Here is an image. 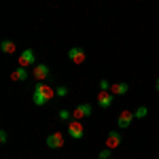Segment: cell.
Here are the masks:
<instances>
[{
  "instance_id": "cell-1",
  "label": "cell",
  "mask_w": 159,
  "mask_h": 159,
  "mask_svg": "<svg viewBox=\"0 0 159 159\" xmlns=\"http://www.w3.org/2000/svg\"><path fill=\"white\" fill-rule=\"evenodd\" d=\"M53 98H57V96H55V87L49 85V83H45V81H36L34 91H32V102H34L36 106H45V104L51 102Z\"/></svg>"
},
{
  "instance_id": "cell-2",
  "label": "cell",
  "mask_w": 159,
  "mask_h": 159,
  "mask_svg": "<svg viewBox=\"0 0 159 159\" xmlns=\"http://www.w3.org/2000/svg\"><path fill=\"white\" fill-rule=\"evenodd\" d=\"M68 136L72 138V140H81L83 136H85V127H83V123L81 121H76V119H72V121L68 123Z\"/></svg>"
},
{
  "instance_id": "cell-3",
  "label": "cell",
  "mask_w": 159,
  "mask_h": 159,
  "mask_svg": "<svg viewBox=\"0 0 159 159\" xmlns=\"http://www.w3.org/2000/svg\"><path fill=\"white\" fill-rule=\"evenodd\" d=\"M30 64H36V53H34V49H24L19 53V57H17V66L28 68Z\"/></svg>"
},
{
  "instance_id": "cell-4",
  "label": "cell",
  "mask_w": 159,
  "mask_h": 159,
  "mask_svg": "<svg viewBox=\"0 0 159 159\" xmlns=\"http://www.w3.org/2000/svg\"><path fill=\"white\" fill-rule=\"evenodd\" d=\"M68 60L72 61V64H76V66H81V64H85L87 53L81 49V47H70V49H68Z\"/></svg>"
},
{
  "instance_id": "cell-5",
  "label": "cell",
  "mask_w": 159,
  "mask_h": 159,
  "mask_svg": "<svg viewBox=\"0 0 159 159\" xmlns=\"http://www.w3.org/2000/svg\"><path fill=\"white\" fill-rule=\"evenodd\" d=\"M32 76L36 79V81H47L51 76V70L47 64H34V68H32Z\"/></svg>"
},
{
  "instance_id": "cell-6",
  "label": "cell",
  "mask_w": 159,
  "mask_h": 159,
  "mask_svg": "<svg viewBox=\"0 0 159 159\" xmlns=\"http://www.w3.org/2000/svg\"><path fill=\"white\" fill-rule=\"evenodd\" d=\"M134 112L132 110H121L119 112V117H117V127L119 129H125V127H129L132 125V121H134Z\"/></svg>"
},
{
  "instance_id": "cell-7",
  "label": "cell",
  "mask_w": 159,
  "mask_h": 159,
  "mask_svg": "<svg viewBox=\"0 0 159 159\" xmlns=\"http://www.w3.org/2000/svg\"><path fill=\"white\" fill-rule=\"evenodd\" d=\"M72 117L76 119V121H81V119H87V117H91V104H87V102L79 104V106L72 110Z\"/></svg>"
},
{
  "instance_id": "cell-8",
  "label": "cell",
  "mask_w": 159,
  "mask_h": 159,
  "mask_svg": "<svg viewBox=\"0 0 159 159\" xmlns=\"http://www.w3.org/2000/svg\"><path fill=\"white\" fill-rule=\"evenodd\" d=\"M47 147L49 148H64V134L61 132H51L47 136Z\"/></svg>"
},
{
  "instance_id": "cell-9",
  "label": "cell",
  "mask_w": 159,
  "mask_h": 159,
  "mask_svg": "<svg viewBox=\"0 0 159 159\" xmlns=\"http://www.w3.org/2000/svg\"><path fill=\"white\" fill-rule=\"evenodd\" d=\"M112 102H115V96H112L110 91H102V89L98 91V106H100V108H104V110L110 108Z\"/></svg>"
},
{
  "instance_id": "cell-10",
  "label": "cell",
  "mask_w": 159,
  "mask_h": 159,
  "mask_svg": "<svg viewBox=\"0 0 159 159\" xmlns=\"http://www.w3.org/2000/svg\"><path fill=\"white\" fill-rule=\"evenodd\" d=\"M123 142V136L121 132H108V136H106V148H119Z\"/></svg>"
},
{
  "instance_id": "cell-11",
  "label": "cell",
  "mask_w": 159,
  "mask_h": 159,
  "mask_svg": "<svg viewBox=\"0 0 159 159\" xmlns=\"http://www.w3.org/2000/svg\"><path fill=\"white\" fill-rule=\"evenodd\" d=\"M28 79H30V72H28V68H24V66H17L11 72V81H28Z\"/></svg>"
},
{
  "instance_id": "cell-12",
  "label": "cell",
  "mask_w": 159,
  "mask_h": 159,
  "mask_svg": "<svg viewBox=\"0 0 159 159\" xmlns=\"http://www.w3.org/2000/svg\"><path fill=\"white\" fill-rule=\"evenodd\" d=\"M127 91H129V85H127V83H123V81L110 85V93H112V96H125Z\"/></svg>"
},
{
  "instance_id": "cell-13",
  "label": "cell",
  "mask_w": 159,
  "mask_h": 159,
  "mask_svg": "<svg viewBox=\"0 0 159 159\" xmlns=\"http://www.w3.org/2000/svg\"><path fill=\"white\" fill-rule=\"evenodd\" d=\"M0 51L7 53V55H13V53L17 51V45H15L13 40H2V43H0Z\"/></svg>"
},
{
  "instance_id": "cell-14",
  "label": "cell",
  "mask_w": 159,
  "mask_h": 159,
  "mask_svg": "<svg viewBox=\"0 0 159 159\" xmlns=\"http://www.w3.org/2000/svg\"><path fill=\"white\" fill-rule=\"evenodd\" d=\"M57 119H60V121H64V123H70V121L74 119V117H72V112H70V110L61 108L60 112H57Z\"/></svg>"
},
{
  "instance_id": "cell-15",
  "label": "cell",
  "mask_w": 159,
  "mask_h": 159,
  "mask_svg": "<svg viewBox=\"0 0 159 159\" xmlns=\"http://www.w3.org/2000/svg\"><path fill=\"white\" fill-rule=\"evenodd\" d=\"M147 115H148V108L144 106V104H142V106H138V108L134 110V117H136V119H144Z\"/></svg>"
},
{
  "instance_id": "cell-16",
  "label": "cell",
  "mask_w": 159,
  "mask_h": 159,
  "mask_svg": "<svg viewBox=\"0 0 159 159\" xmlns=\"http://www.w3.org/2000/svg\"><path fill=\"white\" fill-rule=\"evenodd\" d=\"M55 96H57V98H64V96H68V87L57 85V87H55Z\"/></svg>"
},
{
  "instance_id": "cell-17",
  "label": "cell",
  "mask_w": 159,
  "mask_h": 159,
  "mask_svg": "<svg viewBox=\"0 0 159 159\" xmlns=\"http://www.w3.org/2000/svg\"><path fill=\"white\" fill-rule=\"evenodd\" d=\"M110 155H112V148H104V151H100L98 159H110Z\"/></svg>"
},
{
  "instance_id": "cell-18",
  "label": "cell",
  "mask_w": 159,
  "mask_h": 159,
  "mask_svg": "<svg viewBox=\"0 0 159 159\" xmlns=\"http://www.w3.org/2000/svg\"><path fill=\"white\" fill-rule=\"evenodd\" d=\"M110 85H112V83L106 81V79H102V81H100V89H102V91H110Z\"/></svg>"
},
{
  "instance_id": "cell-19",
  "label": "cell",
  "mask_w": 159,
  "mask_h": 159,
  "mask_svg": "<svg viewBox=\"0 0 159 159\" xmlns=\"http://www.w3.org/2000/svg\"><path fill=\"white\" fill-rule=\"evenodd\" d=\"M0 142H2V144H7V142H9V134H7V129H2V132H0Z\"/></svg>"
},
{
  "instance_id": "cell-20",
  "label": "cell",
  "mask_w": 159,
  "mask_h": 159,
  "mask_svg": "<svg viewBox=\"0 0 159 159\" xmlns=\"http://www.w3.org/2000/svg\"><path fill=\"white\" fill-rule=\"evenodd\" d=\"M155 89H157V91H159V79H157V81H155Z\"/></svg>"
}]
</instances>
